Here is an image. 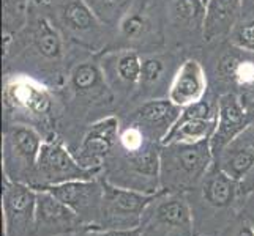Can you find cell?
<instances>
[{
  "label": "cell",
  "mask_w": 254,
  "mask_h": 236,
  "mask_svg": "<svg viewBox=\"0 0 254 236\" xmlns=\"http://www.w3.org/2000/svg\"><path fill=\"white\" fill-rule=\"evenodd\" d=\"M194 224L205 217V224L220 227V233L242 213L245 195L240 181H235L213 164L199 185L187 192Z\"/></svg>",
  "instance_id": "1"
},
{
  "label": "cell",
  "mask_w": 254,
  "mask_h": 236,
  "mask_svg": "<svg viewBox=\"0 0 254 236\" xmlns=\"http://www.w3.org/2000/svg\"><path fill=\"white\" fill-rule=\"evenodd\" d=\"M213 165L210 139L196 143H163L160 150L161 190L190 192Z\"/></svg>",
  "instance_id": "2"
},
{
  "label": "cell",
  "mask_w": 254,
  "mask_h": 236,
  "mask_svg": "<svg viewBox=\"0 0 254 236\" xmlns=\"http://www.w3.org/2000/svg\"><path fill=\"white\" fill-rule=\"evenodd\" d=\"M160 150L161 143L153 141H147L133 150L122 148L119 157L109 156L103 164V169L106 167L104 178L120 188L156 194L161 190Z\"/></svg>",
  "instance_id": "3"
},
{
  "label": "cell",
  "mask_w": 254,
  "mask_h": 236,
  "mask_svg": "<svg viewBox=\"0 0 254 236\" xmlns=\"http://www.w3.org/2000/svg\"><path fill=\"white\" fill-rule=\"evenodd\" d=\"M137 236H197L185 192L160 190L145 208Z\"/></svg>",
  "instance_id": "4"
},
{
  "label": "cell",
  "mask_w": 254,
  "mask_h": 236,
  "mask_svg": "<svg viewBox=\"0 0 254 236\" xmlns=\"http://www.w3.org/2000/svg\"><path fill=\"white\" fill-rule=\"evenodd\" d=\"M45 139L27 123H6L2 141V173L10 181L30 185Z\"/></svg>",
  "instance_id": "5"
},
{
  "label": "cell",
  "mask_w": 254,
  "mask_h": 236,
  "mask_svg": "<svg viewBox=\"0 0 254 236\" xmlns=\"http://www.w3.org/2000/svg\"><path fill=\"white\" fill-rule=\"evenodd\" d=\"M103 173V169H89L76 159L62 139L49 137L43 141L32 188L45 189L76 180H90Z\"/></svg>",
  "instance_id": "6"
},
{
  "label": "cell",
  "mask_w": 254,
  "mask_h": 236,
  "mask_svg": "<svg viewBox=\"0 0 254 236\" xmlns=\"http://www.w3.org/2000/svg\"><path fill=\"white\" fill-rule=\"evenodd\" d=\"M104 195L101 217L96 229L103 230H136L148 203L158 194H145L133 189L120 188L103 177Z\"/></svg>",
  "instance_id": "7"
},
{
  "label": "cell",
  "mask_w": 254,
  "mask_h": 236,
  "mask_svg": "<svg viewBox=\"0 0 254 236\" xmlns=\"http://www.w3.org/2000/svg\"><path fill=\"white\" fill-rule=\"evenodd\" d=\"M3 236H37V189L2 180Z\"/></svg>",
  "instance_id": "8"
},
{
  "label": "cell",
  "mask_w": 254,
  "mask_h": 236,
  "mask_svg": "<svg viewBox=\"0 0 254 236\" xmlns=\"http://www.w3.org/2000/svg\"><path fill=\"white\" fill-rule=\"evenodd\" d=\"M54 194L60 202H64L79 216L84 229H96L101 217V205L104 195L103 177L90 180H76L64 185L45 188Z\"/></svg>",
  "instance_id": "9"
},
{
  "label": "cell",
  "mask_w": 254,
  "mask_h": 236,
  "mask_svg": "<svg viewBox=\"0 0 254 236\" xmlns=\"http://www.w3.org/2000/svg\"><path fill=\"white\" fill-rule=\"evenodd\" d=\"M3 106L6 112L46 118L52 110V96L45 85L27 76H6L3 81Z\"/></svg>",
  "instance_id": "10"
},
{
  "label": "cell",
  "mask_w": 254,
  "mask_h": 236,
  "mask_svg": "<svg viewBox=\"0 0 254 236\" xmlns=\"http://www.w3.org/2000/svg\"><path fill=\"white\" fill-rule=\"evenodd\" d=\"M218 99L215 102L200 99L182 109V113L163 143H196L212 139L216 128ZM161 143V145H163Z\"/></svg>",
  "instance_id": "11"
},
{
  "label": "cell",
  "mask_w": 254,
  "mask_h": 236,
  "mask_svg": "<svg viewBox=\"0 0 254 236\" xmlns=\"http://www.w3.org/2000/svg\"><path fill=\"white\" fill-rule=\"evenodd\" d=\"M120 121L116 115L100 118L89 126L76 151V159L84 167L103 169V164L114 153L119 143Z\"/></svg>",
  "instance_id": "12"
},
{
  "label": "cell",
  "mask_w": 254,
  "mask_h": 236,
  "mask_svg": "<svg viewBox=\"0 0 254 236\" xmlns=\"http://www.w3.org/2000/svg\"><path fill=\"white\" fill-rule=\"evenodd\" d=\"M183 107L166 98H152L139 106L129 118V125L136 126L153 142L163 143L182 113Z\"/></svg>",
  "instance_id": "13"
},
{
  "label": "cell",
  "mask_w": 254,
  "mask_h": 236,
  "mask_svg": "<svg viewBox=\"0 0 254 236\" xmlns=\"http://www.w3.org/2000/svg\"><path fill=\"white\" fill-rule=\"evenodd\" d=\"M250 123V110L245 107L240 94L234 92L223 93L218 98L216 128L210 139L213 159L226 145L237 139Z\"/></svg>",
  "instance_id": "14"
},
{
  "label": "cell",
  "mask_w": 254,
  "mask_h": 236,
  "mask_svg": "<svg viewBox=\"0 0 254 236\" xmlns=\"http://www.w3.org/2000/svg\"><path fill=\"white\" fill-rule=\"evenodd\" d=\"M81 229L84 225L71 208L48 189H37V236L69 235Z\"/></svg>",
  "instance_id": "15"
},
{
  "label": "cell",
  "mask_w": 254,
  "mask_h": 236,
  "mask_svg": "<svg viewBox=\"0 0 254 236\" xmlns=\"http://www.w3.org/2000/svg\"><path fill=\"white\" fill-rule=\"evenodd\" d=\"M101 69L109 90L117 94H131L141 85L142 57L133 49H120L104 54Z\"/></svg>",
  "instance_id": "16"
},
{
  "label": "cell",
  "mask_w": 254,
  "mask_h": 236,
  "mask_svg": "<svg viewBox=\"0 0 254 236\" xmlns=\"http://www.w3.org/2000/svg\"><path fill=\"white\" fill-rule=\"evenodd\" d=\"M59 24L71 38L93 47L100 41L104 22L95 14L85 0H64L57 8Z\"/></svg>",
  "instance_id": "17"
},
{
  "label": "cell",
  "mask_w": 254,
  "mask_h": 236,
  "mask_svg": "<svg viewBox=\"0 0 254 236\" xmlns=\"http://www.w3.org/2000/svg\"><path fill=\"white\" fill-rule=\"evenodd\" d=\"M207 74L200 62L188 58L179 65L168 89V98L179 107H187L205 98Z\"/></svg>",
  "instance_id": "18"
},
{
  "label": "cell",
  "mask_w": 254,
  "mask_h": 236,
  "mask_svg": "<svg viewBox=\"0 0 254 236\" xmlns=\"http://www.w3.org/2000/svg\"><path fill=\"white\" fill-rule=\"evenodd\" d=\"M243 0H210L205 6L202 38L213 43L229 38L242 14Z\"/></svg>",
  "instance_id": "19"
},
{
  "label": "cell",
  "mask_w": 254,
  "mask_h": 236,
  "mask_svg": "<svg viewBox=\"0 0 254 236\" xmlns=\"http://www.w3.org/2000/svg\"><path fill=\"white\" fill-rule=\"evenodd\" d=\"M32 46L37 55L49 63H60L64 60V35L48 17L38 16L30 29Z\"/></svg>",
  "instance_id": "20"
},
{
  "label": "cell",
  "mask_w": 254,
  "mask_h": 236,
  "mask_svg": "<svg viewBox=\"0 0 254 236\" xmlns=\"http://www.w3.org/2000/svg\"><path fill=\"white\" fill-rule=\"evenodd\" d=\"M232 47L234 50L226 52L221 57L218 71L223 79H227L247 93L254 89V58L251 57L254 54L235 46Z\"/></svg>",
  "instance_id": "21"
},
{
  "label": "cell",
  "mask_w": 254,
  "mask_h": 236,
  "mask_svg": "<svg viewBox=\"0 0 254 236\" xmlns=\"http://www.w3.org/2000/svg\"><path fill=\"white\" fill-rule=\"evenodd\" d=\"M213 164L235 181H243L254 167V153L242 141L235 139L215 156Z\"/></svg>",
  "instance_id": "22"
},
{
  "label": "cell",
  "mask_w": 254,
  "mask_h": 236,
  "mask_svg": "<svg viewBox=\"0 0 254 236\" xmlns=\"http://www.w3.org/2000/svg\"><path fill=\"white\" fill-rule=\"evenodd\" d=\"M69 87L76 96H98L109 89L101 65L93 60H87L73 66L69 73Z\"/></svg>",
  "instance_id": "23"
},
{
  "label": "cell",
  "mask_w": 254,
  "mask_h": 236,
  "mask_svg": "<svg viewBox=\"0 0 254 236\" xmlns=\"http://www.w3.org/2000/svg\"><path fill=\"white\" fill-rule=\"evenodd\" d=\"M168 10L175 25L202 32L205 16V5L202 0H168Z\"/></svg>",
  "instance_id": "24"
},
{
  "label": "cell",
  "mask_w": 254,
  "mask_h": 236,
  "mask_svg": "<svg viewBox=\"0 0 254 236\" xmlns=\"http://www.w3.org/2000/svg\"><path fill=\"white\" fill-rule=\"evenodd\" d=\"M171 63H174V58L171 55H147L142 57V68H141V85L139 89L152 90L155 87H160L166 82L169 73Z\"/></svg>",
  "instance_id": "25"
},
{
  "label": "cell",
  "mask_w": 254,
  "mask_h": 236,
  "mask_svg": "<svg viewBox=\"0 0 254 236\" xmlns=\"http://www.w3.org/2000/svg\"><path fill=\"white\" fill-rule=\"evenodd\" d=\"M152 30V21L144 8L128 10L120 21V35L127 41L139 43L142 41L148 32Z\"/></svg>",
  "instance_id": "26"
},
{
  "label": "cell",
  "mask_w": 254,
  "mask_h": 236,
  "mask_svg": "<svg viewBox=\"0 0 254 236\" xmlns=\"http://www.w3.org/2000/svg\"><path fill=\"white\" fill-rule=\"evenodd\" d=\"M30 0H3V35L14 37L29 24Z\"/></svg>",
  "instance_id": "27"
},
{
  "label": "cell",
  "mask_w": 254,
  "mask_h": 236,
  "mask_svg": "<svg viewBox=\"0 0 254 236\" xmlns=\"http://www.w3.org/2000/svg\"><path fill=\"white\" fill-rule=\"evenodd\" d=\"M231 45L242 50L254 54V16H245L239 19L229 37Z\"/></svg>",
  "instance_id": "28"
},
{
  "label": "cell",
  "mask_w": 254,
  "mask_h": 236,
  "mask_svg": "<svg viewBox=\"0 0 254 236\" xmlns=\"http://www.w3.org/2000/svg\"><path fill=\"white\" fill-rule=\"evenodd\" d=\"M85 2L104 24H109L117 17V13L122 11V6L127 0H85Z\"/></svg>",
  "instance_id": "29"
},
{
  "label": "cell",
  "mask_w": 254,
  "mask_h": 236,
  "mask_svg": "<svg viewBox=\"0 0 254 236\" xmlns=\"http://www.w3.org/2000/svg\"><path fill=\"white\" fill-rule=\"evenodd\" d=\"M218 236H254V230L247 217L240 213Z\"/></svg>",
  "instance_id": "30"
},
{
  "label": "cell",
  "mask_w": 254,
  "mask_h": 236,
  "mask_svg": "<svg viewBox=\"0 0 254 236\" xmlns=\"http://www.w3.org/2000/svg\"><path fill=\"white\" fill-rule=\"evenodd\" d=\"M77 236H137L136 230H103V229H82Z\"/></svg>",
  "instance_id": "31"
},
{
  "label": "cell",
  "mask_w": 254,
  "mask_h": 236,
  "mask_svg": "<svg viewBox=\"0 0 254 236\" xmlns=\"http://www.w3.org/2000/svg\"><path fill=\"white\" fill-rule=\"evenodd\" d=\"M237 139L242 141L254 153V110H250V123Z\"/></svg>",
  "instance_id": "32"
},
{
  "label": "cell",
  "mask_w": 254,
  "mask_h": 236,
  "mask_svg": "<svg viewBox=\"0 0 254 236\" xmlns=\"http://www.w3.org/2000/svg\"><path fill=\"white\" fill-rule=\"evenodd\" d=\"M242 214L247 217L254 230V195H245V202L242 206Z\"/></svg>",
  "instance_id": "33"
},
{
  "label": "cell",
  "mask_w": 254,
  "mask_h": 236,
  "mask_svg": "<svg viewBox=\"0 0 254 236\" xmlns=\"http://www.w3.org/2000/svg\"><path fill=\"white\" fill-rule=\"evenodd\" d=\"M240 185H242L243 195H254V167L247 177H245V180L240 181Z\"/></svg>",
  "instance_id": "34"
},
{
  "label": "cell",
  "mask_w": 254,
  "mask_h": 236,
  "mask_svg": "<svg viewBox=\"0 0 254 236\" xmlns=\"http://www.w3.org/2000/svg\"><path fill=\"white\" fill-rule=\"evenodd\" d=\"M240 98H242V101L245 104V107H247L248 110H254V89L240 94Z\"/></svg>",
  "instance_id": "35"
},
{
  "label": "cell",
  "mask_w": 254,
  "mask_h": 236,
  "mask_svg": "<svg viewBox=\"0 0 254 236\" xmlns=\"http://www.w3.org/2000/svg\"><path fill=\"white\" fill-rule=\"evenodd\" d=\"M208 2H210V0H202V3H204L205 6H207V3H208Z\"/></svg>",
  "instance_id": "36"
},
{
  "label": "cell",
  "mask_w": 254,
  "mask_h": 236,
  "mask_svg": "<svg viewBox=\"0 0 254 236\" xmlns=\"http://www.w3.org/2000/svg\"><path fill=\"white\" fill-rule=\"evenodd\" d=\"M38 2H52V0H38Z\"/></svg>",
  "instance_id": "37"
},
{
  "label": "cell",
  "mask_w": 254,
  "mask_h": 236,
  "mask_svg": "<svg viewBox=\"0 0 254 236\" xmlns=\"http://www.w3.org/2000/svg\"><path fill=\"white\" fill-rule=\"evenodd\" d=\"M37 2H38V0H37Z\"/></svg>",
  "instance_id": "38"
}]
</instances>
